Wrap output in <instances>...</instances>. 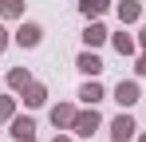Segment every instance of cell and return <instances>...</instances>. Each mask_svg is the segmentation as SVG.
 <instances>
[{
	"mask_svg": "<svg viewBox=\"0 0 146 142\" xmlns=\"http://www.w3.org/2000/svg\"><path fill=\"white\" fill-rule=\"evenodd\" d=\"M36 40H40L36 28H24V32H20V44H36Z\"/></svg>",
	"mask_w": 146,
	"mask_h": 142,
	"instance_id": "1",
	"label": "cell"
}]
</instances>
